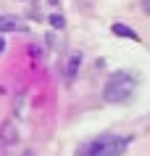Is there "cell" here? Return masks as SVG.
<instances>
[{
  "label": "cell",
  "instance_id": "obj_2",
  "mask_svg": "<svg viewBox=\"0 0 150 156\" xmlns=\"http://www.w3.org/2000/svg\"><path fill=\"white\" fill-rule=\"evenodd\" d=\"M134 93V77L129 72H116L108 77V82L103 87V98L108 103H121Z\"/></svg>",
  "mask_w": 150,
  "mask_h": 156
},
{
  "label": "cell",
  "instance_id": "obj_6",
  "mask_svg": "<svg viewBox=\"0 0 150 156\" xmlns=\"http://www.w3.org/2000/svg\"><path fill=\"white\" fill-rule=\"evenodd\" d=\"M50 21H53V27H55V29H58V27H63V16H53Z\"/></svg>",
  "mask_w": 150,
  "mask_h": 156
},
{
  "label": "cell",
  "instance_id": "obj_9",
  "mask_svg": "<svg viewBox=\"0 0 150 156\" xmlns=\"http://www.w3.org/2000/svg\"><path fill=\"white\" fill-rule=\"evenodd\" d=\"M50 3H53V5H55V3H58V0H50Z\"/></svg>",
  "mask_w": 150,
  "mask_h": 156
},
{
  "label": "cell",
  "instance_id": "obj_5",
  "mask_svg": "<svg viewBox=\"0 0 150 156\" xmlns=\"http://www.w3.org/2000/svg\"><path fill=\"white\" fill-rule=\"evenodd\" d=\"M113 32H116V34H126V37H134V32H132V29H126V27H121V24H116V27H113Z\"/></svg>",
  "mask_w": 150,
  "mask_h": 156
},
{
  "label": "cell",
  "instance_id": "obj_1",
  "mask_svg": "<svg viewBox=\"0 0 150 156\" xmlns=\"http://www.w3.org/2000/svg\"><path fill=\"white\" fill-rule=\"evenodd\" d=\"M129 146V138H118V135H100L95 140H87L79 146L76 156H121Z\"/></svg>",
  "mask_w": 150,
  "mask_h": 156
},
{
  "label": "cell",
  "instance_id": "obj_8",
  "mask_svg": "<svg viewBox=\"0 0 150 156\" xmlns=\"http://www.w3.org/2000/svg\"><path fill=\"white\" fill-rule=\"evenodd\" d=\"M3 50H5V40H3V37H0V53H3Z\"/></svg>",
  "mask_w": 150,
  "mask_h": 156
},
{
  "label": "cell",
  "instance_id": "obj_3",
  "mask_svg": "<svg viewBox=\"0 0 150 156\" xmlns=\"http://www.w3.org/2000/svg\"><path fill=\"white\" fill-rule=\"evenodd\" d=\"M21 29H26V24L21 21V19H16V16H0V32H21Z\"/></svg>",
  "mask_w": 150,
  "mask_h": 156
},
{
  "label": "cell",
  "instance_id": "obj_4",
  "mask_svg": "<svg viewBox=\"0 0 150 156\" xmlns=\"http://www.w3.org/2000/svg\"><path fill=\"white\" fill-rule=\"evenodd\" d=\"M3 138L5 140H16V132H13V124H5V127H3Z\"/></svg>",
  "mask_w": 150,
  "mask_h": 156
},
{
  "label": "cell",
  "instance_id": "obj_7",
  "mask_svg": "<svg viewBox=\"0 0 150 156\" xmlns=\"http://www.w3.org/2000/svg\"><path fill=\"white\" fill-rule=\"evenodd\" d=\"M142 8H145V13H150V0H142Z\"/></svg>",
  "mask_w": 150,
  "mask_h": 156
}]
</instances>
